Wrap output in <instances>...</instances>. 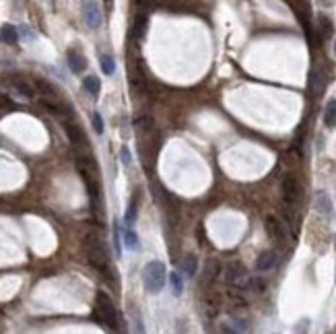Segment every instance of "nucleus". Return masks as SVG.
<instances>
[{
    "label": "nucleus",
    "instance_id": "nucleus-3",
    "mask_svg": "<svg viewBox=\"0 0 336 334\" xmlns=\"http://www.w3.org/2000/svg\"><path fill=\"white\" fill-rule=\"evenodd\" d=\"M223 279L227 285L237 287V289H248V283H250L248 270L241 262H229L223 270Z\"/></svg>",
    "mask_w": 336,
    "mask_h": 334
},
{
    "label": "nucleus",
    "instance_id": "nucleus-2",
    "mask_svg": "<svg viewBox=\"0 0 336 334\" xmlns=\"http://www.w3.org/2000/svg\"><path fill=\"white\" fill-rule=\"evenodd\" d=\"M95 314H97V318H99L101 324H106V326L112 328V330H120L122 318H120V314H118V307H115L113 301L110 299V295L97 293V299H95Z\"/></svg>",
    "mask_w": 336,
    "mask_h": 334
},
{
    "label": "nucleus",
    "instance_id": "nucleus-20",
    "mask_svg": "<svg viewBox=\"0 0 336 334\" xmlns=\"http://www.w3.org/2000/svg\"><path fill=\"white\" fill-rule=\"evenodd\" d=\"M13 87L19 91V93H21L23 97H27V99H31V97H33V89H31V85H29V83H25V80L15 78V80H13Z\"/></svg>",
    "mask_w": 336,
    "mask_h": 334
},
{
    "label": "nucleus",
    "instance_id": "nucleus-17",
    "mask_svg": "<svg viewBox=\"0 0 336 334\" xmlns=\"http://www.w3.org/2000/svg\"><path fill=\"white\" fill-rule=\"evenodd\" d=\"M124 246L126 250H138V235L132 231V227H126L124 229Z\"/></svg>",
    "mask_w": 336,
    "mask_h": 334
},
{
    "label": "nucleus",
    "instance_id": "nucleus-27",
    "mask_svg": "<svg viewBox=\"0 0 336 334\" xmlns=\"http://www.w3.org/2000/svg\"><path fill=\"white\" fill-rule=\"evenodd\" d=\"M36 85H37V89L41 91V93H45V95H54L56 93L54 87L50 83H45V80H36Z\"/></svg>",
    "mask_w": 336,
    "mask_h": 334
},
{
    "label": "nucleus",
    "instance_id": "nucleus-15",
    "mask_svg": "<svg viewBox=\"0 0 336 334\" xmlns=\"http://www.w3.org/2000/svg\"><path fill=\"white\" fill-rule=\"evenodd\" d=\"M83 87H85V91H87V93H91L93 97H97V95H99V91H101V80H99L95 74L85 76V80H83Z\"/></svg>",
    "mask_w": 336,
    "mask_h": 334
},
{
    "label": "nucleus",
    "instance_id": "nucleus-8",
    "mask_svg": "<svg viewBox=\"0 0 336 334\" xmlns=\"http://www.w3.org/2000/svg\"><path fill=\"white\" fill-rule=\"evenodd\" d=\"M324 87H326V78H324L322 71H318V68H311V73H309V91H311V95H314V97L322 95Z\"/></svg>",
    "mask_w": 336,
    "mask_h": 334
},
{
    "label": "nucleus",
    "instance_id": "nucleus-16",
    "mask_svg": "<svg viewBox=\"0 0 336 334\" xmlns=\"http://www.w3.org/2000/svg\"><path fill=\"white\" fill-rule=\"evenodd\" d=\"M0 37H2L4 43H17L19 29L15 25H2V29H0Z\"/></svg>",
    "mask_w": 336,
    "mask_h": 334
},
{
    "label": "nucleus",
    "instance_id": "nucleus-13",
    "mask_svg": "<svg viewBox=\"0 0 336 334\" xmlns=\"http://www.w3.org/2000/svg\"><path fill=\"white\" fill-rule=\"evenodd\" d=\"M136 217H138V194H134L132 200H130V204H128V209H126L124 223L128 225V227H132L134 221H136Z\"/></svg>",
    "mask_w": 336,
    "mask_h": 334
},
{
    "label": "nucleus",
    "instance_id": "nucleus-5",
    "mask_svg": "<svg viewBox=\"0 0 336 334\" xmlns=\"http://www.w3.org/2000/svg\"><path fill=\"white\" fill-rule=\"evenodd\" d=\"M80 8H83V19L89 29L101 27L103 17H101V8L97 4V0H80Z\"/></svg>",
    "mask_w": 336,
    "mask_h": 334
},
{
    "label": "nucleus",
    "instance_id": "nucleus-26",
    "mask_svg": "<svg viewBox=\"0 0 336 334\" xmlns=\"http://www.w3.org/2000/svg\"><path fill=\"white\" fill-rule=\"evenodd\" d=\"M145 25H147V19H145V17H138V19H136V25H134V31H132L136 37H141L143 33H145Z\"/></svg>",
    "mask_w": 336,
    "mask_h": 334
},
{
    "label": "nucleus",
    "instance_id": "nucleus-28",
    "mask_svg": "<svg viewBox=\"0 0 336 334\" xmlns=\"http://www.w3.org/2000/svg\"><path fill=\"white\" fill-rule=\"evenodd\" d=\"M113 246H115V254H122V241H120V231H118V223H113Z\"/></svg>",
    "mask_w": 336,
    "mask_h": 334
},
{
    "label": "nucleus",
    "instance_id": "nucleus-21",
    "mask_svg": "<svg viewBox=\"0 0 336 334\" xmlns=\"http://www.w3.org/2000/svg\"><path fill=\"white\" fill-rule=\"evenodd\" d=\"M99 64H101V71H103V74H113L115 73V62H113V58L112 56H101L99 58Z\"/></svg>",
    "mask_w": 336,
    "mask_h": 334
},
{
    "label": "nucleus",
    "instance_id": "nucleus-19",
    "mask_svg": "<svg viewBox=\"0 0 336 334\" xmlns=\"http://www.w3.org/2000/svg\"><path fill=\"white\" fill-rule=\"evenodd\" d=\"M217 274H219V262L217 260H211L206 264V270H204V285L206 283H213L215 279H217Z\"/></svg>",
    "mask_w": 336,
    "mask_h": 334
},
{
    "label": "nucleus",
    "instance_id": "nucleus-9",
    "mask_svg": "<svg viewBox=\"0 0 336 334\" xmlns=\"http://www.w3.org/2000/svg\"><path fill=\"white\" fill-rule=\"evenodd\" d=\"M68 68H71L75 74L85 73V68H87L85 56L80 54V52H76V50H68Z\"/></svg>",
    "mask_w": 336,
    "mask_h": 334
},
{
    "label": "nucleus",
    "instance_id": "nucleus-31",
    "mask_svg": "<svg viewBox=\"0 0 336 334\" xmlns=\"http://www.w3.org/2000/svg\"><path fill=\"white\" fill-rule=\"evenodd\" d=\"M334 52H336V43H334Z\"/></svg>",
    "mask_w": 336,
    "mask_h": 334
},
{
    "label": "nucleus",
    "instance_id": "nucleus-32",
    "mask_svg": "<svg viewBox=\"0 0 336 334\" xmlns=\"http://www.w3.org/2000/svg\"><path fill=\"white\" fill-rule=\"evenodd\" d=\"M0 41H2V37H0Z\"/></svg>",
    "mask_w": 336,
    "mask_h": 334
},
{
    "label": "nucleus",
    "instance_id": "nucleus-23",
    "mask_svg": "<svg viewBox=\"0 0 336 334\" xmlns=\"http://www.w3.org/2000/svg\"><path fill=\"white\" fill-rule=\"evenodd\" d=\"M134 126H136V130H150V126H153V118L150 116H138L136 120H134Z\"/></svg>",
    "mask_w": 336,
    "mask_h": 334
},
{
    "label": "nucleus",
    "instance_id": "nucleus-25",
    "mask_svg": "<svg viewBox=\"0 0 336 334\" xmlns=\"http://www.w3.org/2000/svg\"><path fill=\"white\" fill-rule=\"evenodd\" d=\"M320 29H322V36L328 37L332 33V23L326 19V17H320Z\"/></svg>",
    "mask_w": 336,
    "mask_h": 334
},
{
    "label": "nucleus",
    "instance_id": "nucleus-4",
    "mask_svg": "<svg viewBox=\"0 0 336 334\" xmlns=\"http://www.w3.org/2000/svg\"><path fill=\"white\" fill-rule=\"evenodd\" d=\"M89 262H91V266L93 268H97L101 274L108 276V272H110V256H108V250L103 248L101 244H91Z\"/></svg>",
    "mask_w": 336,
    "mask_h": 334
},
{
    "label": "nucleus",
    "instance_id": "nucleus-24",
    "mask_svg": "<svg viewBox=\"0 0 336 334\" xmlns=\"http://www.w3.org/2000/svg\"><path fill=\"white\" fill-rule=\"evenodd\" d=\"M248 289L256 291V293H262V291L266 289V283H264L262 279H250V283H248Z\"/></svg>",
    "mask_w": 336,
    "mask_h": 334
},
{
    "label": "nucleus",
    "instance_id": "nucleus-18",
    "mask_svg": "<svg viewBox=\"0 0 336 334\" xmlns=\"http://www.w3.org/2000/svg\"><path fill=\"white\" fill-rule=\"evenodd\" d=\"M182 270H184L186 276H194L196 270H198V258L192 256V254L186 256V260H184V264H182Z\"/></svg>",
    "mask_w": 336,
    "mask_h": 334
},
{
    "label": "nucleus",
    "instance_id": "nucleus-1",
    "mask_svg": "<svg viewBox=\"0 0 336 334\" xmlns=\"http://www.w3.org/2000/svg\"><path fill=\"white\" fill-rule=\"evenodd\" d=\"M165 279H167V272H165L163 262L150 260L143 268V283H145L147 293H150V295L161 293V289L165 287Z\"/></svg>",
    "mask_w": 336,
    "mask_h": 334
},
{
    "label": "nucleus",
    "instance_id": "nucleus-29",
    "mask_svg": "<svg viewBox=\"0 0 336 334\" xmlns=\"http://www.w3.org/2000/svg\"><path fill=\"white\" fill-rule=\"evenodd\" d=\"M91 120H93V128H95V132L97 134H103V120H101V116L95 111L93 116H91Z\"/></svg>",
    "mask_w": 336,
    "mask_h": 334
},
{
    "label": "nucleus",
    "instance_id": "nucleus-30",
    "mask_svg": "<svg viewBox=\"0 0 336 334\" xmlns=\"http://www.w3.org/2000/svg\"><path fill=\"white\" fill-rule=\"evenodd\" d=\"M120 159H122V163H124V165H130V161H132V159H130V151H128L126 147H122V148H120Z\"/></svg>",
    "mask_w": 336,
    "mask_h": 334
},
{
    "label": "nucleus",
    "instance_id": "nucleus-11",
    "mask_svg": "<svg viewBox=\"0 0 336 334\" xmlns=\"http://www.w3.org/2000/svg\"><path fill=\"white\" fill-rule=\"evenodd\" d=\"M274 264H276V254L272 250H264L262 254L258 256V260H256V270L266 272V270L274 268Z\"/></svg>",
    "mask_w": 336,
    "mask_h": 334
},
{
    "label": "nucleus",
    "instance_id": "nucleus-12",
    "mask_svg": "<svg viewBox=\"0 0 336 334\" xmlns=\"http://www.w3.org/2000/svg\"><path fill=\"white\" fill-rule=\"evenodd\" d=\"M66 134H68V138H71L73 145H76V147H85L87 145V138H85L83 130L78 128V124H71V122H68L66 124Z\"/></svg>",
    "mask_w": 336,
    "mask_h": 334
},
{
    "label": "nucleus",
    "instance_id": "nucleus-6",
    "mask_svg": "<svg viewBox=\"0 0 336 334\" xmlns=\"http://www.w3.org/2000/svg\"><path fill=\"white\" fill-rule=\"evenodd\" d=\"M299 192H301V188H299L297 180L291 174L285 176L283 178V198H285V202L287 204H295L297 198H299Z\"/></svg>",
    "mask_w": 336,
    "mask_h": 334
},
{
    "label": "nucleus",
    "instance_id": "nucleus-10",
    "mask_svg": "<svg viewBox=\"0 0 336 334\" xmlns=\"http://www.w3.org/2000/svg\"><path fill=\"white\" fill-rule=\"evenodd\" d=\"M314 206L316 211L322 215V217H330L332 215V200L326 192H318L316 194V200H314Z\"/></svg>",
    "mask_w": 336,
    "mask_h": 334
},
{
    "label": "nucleus",
    "instance_id": "nucleus-22",
    "mask_svg": "<svg viewBox=\"0 0 336 334\" xmlns=\"http://www.w3.org/2000/svg\"><path fill=\"white\" fill-rule=\"evenodd\" d=\"M171 289H173V295L184 293V279L180 272H171Z\"/></svg>",
    "mask_w": 336,
    "mask_h": 334
},
{
    "label": "nucleus",
    "instance_id": "nucleus-14",
    "mask_svg": "<svg viewBox=\"0 0 336 334\" xmlns=\"http://www.w3.org/2000/svg\"><path fill=\"white\" fill-rule=\"evenodd\" d=\"M324 124L328 128H336V99H330L324 110Z\"/></svg>",
    "mask_w": 336,
    "mask_h": 334
},
{
    "label": "nucleus",
    "instance_id": "nucleus-7",
    "mask_svg": "<svg viewBox=\"0 0 336 334\" xmlns=\"http://www.w3.org/2000/svg\"><path fill=\"white\" fill-rule=\"evenodd\" d=\"M266 231H268V237L274 241H285L287 239V231H285V225L279 221L276 217H266Z\"/></svg>",
    "mask_w": 336,
    "mask_h": 334
}]
</instances>
